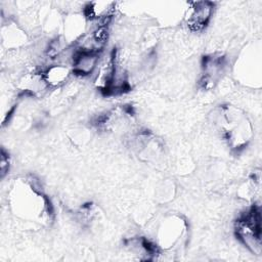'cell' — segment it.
<instances>
[{"mask_svg": "<svg viewBox=\"0 0 262 262\" xmlns=\"http://www.w3.org/2000/svg\"><path fill=\"white\" fill-rule=\"evenodd\" d=\"M220 127L233 148H243L252 137V127L247 116L238 108L225 106L220 113Z\"/></svg>", "mask_w": 262, "mask_h": 262, "instance_id": "obj_1", "label": "cell"}, {"mask_svg": "<svg viewBox=\"0 0 262 262\" xmlns=\"http://www.w3.org/2000/svg\"><path fill=\"white\" fill-rule=\"evenodd\" d=\"M236 236L253 253L261 252V216L256 207H252L236 222Z\"/></svg>", "mask_w": 262, "mask_h": 262, "instance_id": "obj_2", "label": "cell"}, {"mask_svg": "<svg viewBox=\"0 0 262 262\" xmlns=\"http://www.w3.org/2000/svg\"><path fill=\"white\" fill-rule=\"evenodd\" d=\"M213 12L211 2H195L188 10L187 25L191 30L200 31L209 23Z\"/></svg>", "mask_w": 262, "mask_h": 262, "instance_id": "obj_3", "label": "cell"}, {"mask_svg": "<svg viewBox=\"0 0 262 262\" xmlns=\"http://www.w3.org/2000/svg\"><path fill=\"white\" fill-rule=\"evenodd\" d=\"M70 70L63 64H53L46 69L42 79L48 86H59L67 81L70 76Z\"/></svg>", "mask_w": 262, "mask_h": 262, "instance_id": "obj_4", "label": "cell"}, {"mask_svg": "<svg viewBox=\"0 0 262 262\" xmlns=\"http://www.w3.org/2000/svg\"><path fill=\"white\" fill-rule=\"evenodd\" d=\"M9 168V160L8 156L5 154V151L2 149L1 152V162H0V170H1V177H4L5 173L8 171Z\"/></svg>", "mask_w": 262, "mask_h": 262, "instance_id": "obj_5", "label": "cell"}]
</instances>
